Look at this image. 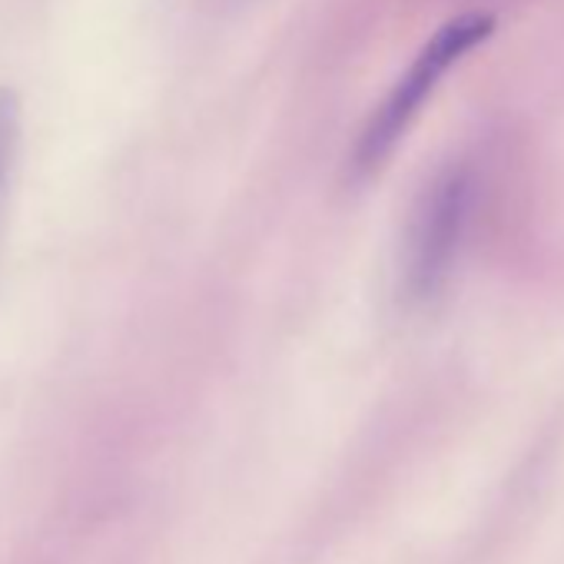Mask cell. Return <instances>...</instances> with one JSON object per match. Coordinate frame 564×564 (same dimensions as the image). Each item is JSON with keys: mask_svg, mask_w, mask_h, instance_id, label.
Returning <instances> with one entry per match:
<instances>
[{"mask_svg": "<svg viewBox=\"0 0 564 564\" xmlns=\"http://www.w3.org/2000/svg\"><path fill=\"white\" fill-rule=\"evenodd\" d=\"M18 137H21V113L14 94L0 90V209L8 199V183L14 170V153H18Z\"/></svg>", "mask_w": 564, "mask_h": 564, "instance_id": "3", "label": "cell"}, {"mask_svg": "<svg viewBox=\"0 0 564 564\" xmlns=\"http://www.w3.org/2000/svg\"><path fill=\"white\" fill-rule=\"evenodd\" d=\"M475 199L468 163H448L422 189L402 249V300L409 306L432 303L452 279Z\"/></svg>", "mask_w": 564, "mask_h": 564, "instance_id": "2", "label": "cell"}, {"mask_svg": "<svg viewBox=\"0 0 564 564\" xmlns=\"http://www.w3.org/2000/svg\"><path fill=\"white\" fill-rule=\"evenodd\" d=\"M491 34H495L491 14H462L435 31V37L415 54L409 70L395 80V87L386 94V100L372 110L369 123L362 127L349 163L356 180H366L386 166V160L395 153V147L405 140L409 127L422 113L425 100L435 94L438 80Z\"/></svg>", "mask_w": 564, "mask_h": 564, "instance_id": "1", "label": "cell"}]
</instances>
